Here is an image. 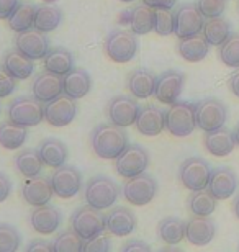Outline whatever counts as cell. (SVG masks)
<instances>
[{
  "mask_svg": "<svg viewBox=\"0 0 239 252\" xmlns=\"http://www.w3.org/2000/svg\"><path fill=\"white\" fill-rule=\"evenodd\" d=\"M90 144L97 158L105 160H115L128 148L130 139L125 128L113 123H102L95 126L90 136Z\"/></svg>",
  "mask_w": 239,
  "mask_h": 252,
  "instance_id": "cell-1",
  "label": "cell"
},
{
  "mask_svg": "<svg viewBox=\"0 0 239 252\" xmlns=\"http://www.w3.org/2000/svg\"><path fill=\"white\" fill-rule=\"evenodd\" d=\"M120 196V187L106 175H95L87 182L84 190L85 203L100 211L113 208Z\"/></svg>",
  "mask_w": 239,
  "mask_h": 252,
  "instance_id": "cell-2",
  "label": "cell"
},
{
  "mask_svg": "<svg viewBox=\"0 0 239 252\" xmlns=\"http://www.w3.org/2000/svg\"><path fill=\"white\" fill-rule=\"evenodd\" d=\"M103 51L110 61L116 64H126L136 56L138 51V38L128 30H113L105 39Z\"/></svg>",
  "mask_w": 239,
  "mask_h": 252,
  "instance_id": "cell-3",
  "label": "cell"
},
{
  "mask_svg": "<svg viewBox=\"0 0 239 252\" xmlns=\"http://www.w3.org/2000/svg\"><path fill=\"white\" fill-rule=\"evenodd\" d=\"M197 128L195 105L190 102H175L166 110V129L175 138H187Z\"/></svg>",
  "mask_w": 239,
  "mask_h": 252,
  "instance_id": "cell-4",
  "label": "cell"
},
{
  "mask_svg": "<svg viewBox=\"0 0 239 252\" xmlns=\"http://www.w3.org/2000/svg\"><path fill=\"white\" fill-rule=\"evenodd\" d=\"M70 229H72L74 233H77L84 241L92 239L95 236L103 234V231L106 229L105 215L102 213L100 210L92 208V206H89V205L80 206L72 215Z\"/></svg>",
  "mask_w": 239,
  "mask_h": 252,
  "instance_id": "cell-5",
  "label": "cell"
},
{
  "mask_svg": "<svg viewBox=\"0 0 239 252\" xmlns=\"http://www.w3.org/2000/svg\"><path fill=\"white\" fill-rule=\"evenodd\" d=\"M195 120L197 128H200L205 133L216 131L220 128H225L228 120V108L218 98H203L195 103Z\"/></svg>",
  "mask_w": 239,
  "mask_h": 252,
  "instance_id": "cell-6",
  "label": "cell"
},
{
  "mask_svg": "<svg viewBox=\"0 0 239 252\" xmlns=\"http://www.w3.org/2000/svg\"><path fill=\"white\" fill-rule=\"evenodd\" d=\"M8 120L23 128L38 126L44 120V103L34 97H18L8 105Z\"/></svg>",
  "mask_w": 239,
  "mask_h": 252,
  "instance_id": "cell-7",
  "label": "cell"
},
{
  "mask_svg": "<svg viewBox=\"0 0 239 252\" xmlns=\"http://www.w3.org/2000/svg\"><path fill=\"white\" fill-rule=\"evenodd\" d=\"M123 196L130 205L133 206H146L149 205L157 195V182L149 174H139L135 177L126 179L123 184Z\"/></svg>",
  "mask_w": 239,
  "mask_h": 252,
  "instance_id": "cell-8",
  "label": "cell"
},
{
  "mask_svg": "<svg viewBox=\"0 0 239 252\" xmlns=\"http://www.w3.org/2000/svg\"><path fill=\"white\" fill-rule=\"evenodd\" d=\"M210 175H211L210 164L203 158H198V156L185 159L180 164L179 169L180 182L190 191L205 190L208 187V182H210Z\"/></svg>",
  "mask_w": 239,
  "mask_h": 252,
  "instance_id": "cell-9",
  "label": "cell"
},
{
  "mask_svg": "<svg viewBox=\"0 0 239 252\" xmlns=\"http://www.w3.org/2000/svg\"><path fill=\"white\" fill-rule=\"evenodd\" d=\"M149 153L139 144H128L123 153L115 159V170L125 179L135 177L147 170L149 167Z\"/></svg>",
  "mask_w": 239,
  "mask_h": 252,
  "instance_id": "cell-10",
  "label": "cell"
},
{
  "mask_svg": "<svg viewBox=\"0 0 239 252\" xmlns=\"http://www.w3.org/2000/svg\"><path fill=\"white\" fill-rule=\"evenodd\" d=\"M77 117V100L61 94L51 102L44 103V120L54 128H63Z\"/></svg>",
  "mask_w": 239,
  "mask_h": 252,
  "instance_id": "cell-11",
  "label": "cell"
},
{
  "mask_svg": "<svg viewBox=\"0 0 239 252\" xmlns=\"http://www.w3.org/2000/svg\"><path fill=\"white\" fill-rule=\"evenodd\" d=\"M51 185L56 196L63 200L74 198L82 189V174L74 165H61L51 175Z\"/></svg>",
  "mask_w": 239,
  "mask_h": 252,
  "instance_id": "cell-12",
  "label": "cell"
},
{
  "mask_svg": "<svg viewBox=\"0 0 239 252\" xmlns=\"http://www.w3.org/2000/svg\"><path fill=\"white\" fill-rule=\"evenodd\" d=\"M185 85V74L179 70H166L157 75L154 97L162 105H172L179 102Z\"/></svg>",
  "mask_w": 239,
  "mask_h": 252,
  "instance_id": "cell-13",
  "label": "cell"
},
{
  "mask_svg": "<svg viewBox=\"0 0 239 252\" xmlns=\"http://www.w3.org/2000/svg\"><path fill=\"white\" fill-rule=\"evenodd\" d=\"M203 25H205V17L200 13L197 3H182L180 7L175 10L174 34L179 39L202 33Z\"/></svg>",
  "mask_w": 239,
  "mask_h": 252,
  "instance_id": "cell-14",
  "label": "cell"
},
{
  "mask_svg": "<svg viewBox=\"0 0 239 252\" xmlns=\"http://www.w3.org/2000/svg\"><path fill=\"white\" fill-rule=\"evenodd\" d=\"M15 48L25 56L38 61V59H44V56L49 51V39L43 32L36 28H30L27 32H20L15 36Z\"/></svg>",
  "mask_w": 239,
  "mask_h": 252,
  "instance_id": "cell-15",
  "label": "cell"
},
{
  "mask_svg": "<svg viewBox=\"0 0 239 252\" xmlns=\"http://www.w3.org/2000/svg\"><path fill=\"white\" fill-rule=\"evenodd\" d=\"M139 103L136 102L135 97H126V95H118L113 97L108 102L106 107V117H108L110 123H113L121 128L135 125L136 117L139 113Z\"/></svg>",
  "mask_w": 239,
  "mask_h": 252,
  "instance_id": "cell-16",
  "label": "cell"
},
{
  "mask_svg": "<svg viewBox=\"0 0 239 252\" xmlns=\"http://www.w3.org/2000/svg\"><path fill=\"white\" fill-rule=\"evenodd\" d=\"M54 191L51 185V179L36 175V177H30L22 184V196L30 206L38 208V206L49 205L53 198Z\"/></svg>",
  "mask_w": 239,
  "mask_h": 252,
  "instance_id": "cell-17",
  "label": "cell"
},
{
  "mask_svg": "<svg viewBox=\"0 0 239 252\" xmlns=\"http://www.w3.org/2000/svg\"><path fill=\"white\" fill-rule=\"evenodd\" d=\"M135 126L138 129V133L143 136L152 138V136L161 134L166 129V112L152 103L144 105V107L139 108Z\"/></svg>",
  "mask_w": 239,
  "mask_h": 252,
  "instance_id": "cell-18",
  "label": "cell"
},
{
  "mask_svg": "<svg viewBox=\"0 0 239 252\" xmlns=\"http://www.w3.org/2000/svg\"><path fill=\"white\" fill-rule=\"evenodd\" d=\"M206 189L218 201L231 198L238 190V177L235 170L230 167H216L211 170Z\"/></svg>",
  "mask_w": 239,
  "mask_h": 252,
  "instance_id": "cell-19",
  "label": "cell"
},
{
  "mask_svg": "<svg viewBox=\"0 0 239 252\" xmlns=\"http://www.w3.org/2000/svg\"><path fill=\"white\" fill-rule=\"evenodd\" d=\"M216 234V226L210 216H192L185 223V239L192 246H208Z\"/></svg>",
  "mask_w": 239,
  "mask_h": 252,
  "instance_id": "cell-20",
  "label": "cell"
},
{
  "mask_svg": "<svg viewBox=\"0 0 239 252\" xmlns=\"http://www.w3.org/2000/svg\"><path fill=\"white\" fill-rule=\"evenodd\" d=\"M105 220H106V231H110V234L116 236V238H126L136 228V216L126 206L110 208L108 213L105 215Z\"/></svg>",
  "mask_w": 239,
  "mask_h": 252,
  "instance_id": "cell-21",
  "label": "cell"
},
{
  "mask_svg": "<svg viewBox=\"0 0 239 252\" xmlns=\"http://www.w3.org/2000/svg\"><path fill=\"white\" fill-rule=\"evenodd\" d=\"M61 221H63V218H61L59 210L54 208L53 205L38 206L30 215V224H32V228L38 234L43 236H49L56 233L61 228Z\"/></svg>",
  "mask_w": 239,
  "mask_h": 252,
  "instance_id": "cell-22",
  "label": "cell"
},
{
  "mask_svg": "<svg viewBox=\"0 0 239 252\" xmlns=\"http://www.w3.org/2000/svg\"><path fill=\"white\" fill-rule=\"evenodd\" d=\"M33 97L39 100V102L46 103L59 97L63 94V77L56 74H51L48 70L39 72L36 77L33 79L32 84Z\"/></svg>",
  "mask_w": 239,
  "mask_h": 252,
  "instance_id": "cell-23",
  "label": "cell"
},
{
  "mask_svg": "<svg viewBox=\"0 0 239 252\" xmlns=\"http://www.w3.org/2000/svg\"><path fill=\"white\" fill-rule=\"evenodd\" d=\"M156 80V74L149 69H135L126 77V89L135 98L146 100L154 95Z\"/></svg>",
  "mask_w": 239,
  "mask_h": 252,
  "instance_id": "cell-24",
  "label": "cell"
},
{
  "mask_svg": "<svg viewBox=\"0 0 239 252\" xmlns=\"http://www.w3.org/2000/svg\"><path fill=\"white\" fill-rule=\"evenodd\" d=\"M90 89H92V79L82 67H74L63 77V94L74 100L84 98Z\"/></svg>",
  "mask_w": 239,
  "mask_h": 252,
  "instance_id": "cell-25",
  "label": "cell"
},
{
  "mask_svg": "<svg viewBox=\"0 0 239 252\" xmlns=\"http://www.w3.org/2000/svg\"><path fill=\"white\" fill-rule=\"evenodd\" d=\"M203 146H205V149L211 156H216V158H225V156L233 153L236 143H235V136H233V133L230 129L220 128L216 131L205 133V138H203Z\"/></svg>",
  "mask_w": 239,
  "mask_h": 252,
  "instance_id": "cell-26",
  "label": "cell"
},
{
  "mask_svg": "<svg viewBox=\"0 0 239 252\" xmlns=\"http://www.w3.org/2000/svg\"><path fill=\"white\" fill-rule=\"evenodd\" d=\"M2 65L17 80H25V79L32 77V74L34 72L33 59L27 58L23 53H20L17 48H12L5 53Z\"/></svg>",
  "mask_w": 239,
  "mask_h": 252,
  "instance_id": "cell-27",
  "label": "cell"
},
{
  "mask_svg": "<svg viewBox=\"0 0 239 252\" xmlns=\"http://www.w3.org/2000/svg\"><path fill=\"white\" fill-rule=\"evenodd\" d=\"M177 49H179V54L185 61L200 63L208 56V53H210V43L206 41L202 33H198V34H193V36L180 39Z\"/></svg>",
  "mask_w": 239,
  "mask_h": 252,
  "instance_id": "cell-28",
  "label": "cell"
},
{
  "mask_svg": "<svg viewBox=\"0 0 239 252\" xmlns=\"http://www.w3.org/2000/svg\"><path fill=\"white\" fill-rule=\"evenodd\" d=\"M39 156H41L44 165L51 169H59L61 165L66 164L68 160V146H66L61 139L48 138L39 144Z\"/></svg>",
  "mask_w": 239,
  "mask_h": 252,
  "instance_id": "cell-29",
  "label": "cell"
},
{
  "mask_svg": "<svg viewBox=\"0 0 239 252\" xmlns=\"http://www.w3.org/2000/svg\"><path fill=\"white\" fill-rule=\"evenodd\" d=\"M128 23L130 30L136 36H144L154 32V8L147 7V5L141 3L136 5L128 12Z\"/></svg>",
  "mask_w": 239,
  "mask_h": 252,
  "instance_id": "cell-30",
  "label": "cell"
},
{
  "mask_svg": "<svg viewBox=\"0 0 239 252\" xmlns=\"http://www.w3.org/2000/svg\"><path fill=\"white\" fill-rule=\"evenodd\" d=\"M43 64L44 70L64 77L66 74L74 69V56L72 53L64 48H51L43 59Z\"/></svg>",
  "mask_w": 239,
  "mask_h": 252,
  "instance_id": "cell-31",
  "label": "cell"
},
{
  "mask_svg": "<svg viewBox=\"0 0 239 252\" xmlns=\"http://www.w3.org/2000/svg\"><path fill=\"white\" fill-rule=\"evenodd\" d=\"M43 167H44V162H43L41 156H39L38 149H32V148L22 149L15 156V169H17L25 179L41 175Z\"/></svg>",
  "mask_w": 239,
  "mask_h": 252,
  "instance_id": "cell-32",
  "label": "cell"
},
{
  "mask_svg": "<svg viewBox=\"0 0 239 252\" xmlns=\"http://www.w3.org/2000/svg\"><path fill=\"white\" fill-rule=\"evenodd\" d=\"M202 34L210 43V46L220 48L228 38L231 36V23L223 17L206 18L202 28Z\"/></svg>",
  "mask_w": 239,
  "mask_h": 252,
  "instance_id": "cell-33",
  "label": "cell"
},
{
  "mask_svg": "<svg viewBox=\"0 0 239 252\" xmlns=\"http://www.w3.org/2000/svg\"><path fill=\"white\" fill-rule=\"evenodd\" d=\"M157 236L167 246H177L185 239V221L177 216H167L157 224Z\"/></svg>",
  "mask_w": 239,
  "mask_h": 252,
  "instance_id": "cell-34",
  "label": "cell"
},
{
  "mask_svg": "<svg viewBox=\"0 0 239 252\" xmlns=\"http://www.w3.org/2000/svg\"><path fill=\"white\" fill-rule=\"evenodd\" d=\"M28 138L27 128L20 126L13 122H3L0 123V146L3 149L15 151L20 149L25 144V141Z\"/></svg>",
  "mask_w": 239,
  "mask_h": 252,
  "instance_id": "cell-35",
  "label": "cell"
},
{
  "mask_svg": "<svg viewBox=\"0 0 239 252\" xmlns=\"http://www.w3.org/2000/svg\"><path fill=\"white\" fill-rule=\"evenodd\" d=\"M36 10L38 7L33 3H20L17 10L7 18L10 30L15 33H20V32H27V30L33 28Z\"/></svg>",
  "mask_w": 239,
  "mask_h": 252,
  "instance_id": "cell-36",
  "label": "cell"
},
{
  "mask_svg": "<svg viewBox=\"0 0 239 252\" xmlns=\"http://www.w3.org/2000/svg\"><path fill=\"white\" fill-rule=\"evenodd\" d=\"M187 205H189V210L193 216H210L215 213L218 200L208 191V189H205V190L192 191Z\"/></svg>",
  "mask_w": 239,
  "mask_h": 252,
  "instance_id": "cell-37",
  "label": "cell"
},
{
  "mask_svg": "<svg viewBox=\"0 0 239 252\" xmlns=\"http://www.w3.org/2000/svg\"><path fill=\"white\" fill-rule=\"evenodd\" d=\"M61 20H63L61 8L54 7V5H43V7H38L36 10L33 28H36L43 33H49L59 27Z\"/></svg>",
  "mask_w": 239,
  "mask_h": 252,
  "instance_id": "cell-38",
  "label": "cell"
},
{
  "mask_svg": "<svg viewBox=\"0 0 239 252\" xmlns=\"http://www.w3.org/2000/svg\"><path fill=\"white\" fill-rule=\"evenodd\" d=\"M54 252H82L84 239L72 229H66L53 241Z\"/></svg>",
  "mask_w": 239,
  "mask_h": 252,
  "instance_id": "cell-39",
  "label": "cell"
},
{
  "mask_svg": "<svg viewBox=\"0 0 239 252\" xmlns=\"http://www.w3.org/2000/svg\"><path fill=\"white\" fill-rule=\"evenodd\" d=\"M221 63L231 69H239V34H231L220 46Z\"/></svg>",
  "mask_w": 239,
  "mask_h": 252,
  "instance_id": "cell-40",
  "label": "cell"
},
{
  "mask_svg": "<svg viewBox=\"0 0 239 252\" xmlns=\"http://www.w3.org/2000/svg\"><path fill=\"white\" fill-rule=\"evenodd\" d=\"M175 28V13L167 8L154 10V32L159 36H169L174 34Z\"/></svg>",
  "mask_w": 239,
  "mask_h": 252,
  "instance_id": "cell-41",
  "label": "cell"
},
{
  "mask_svg": "<svg viewBox=\"0 0 239 252\" xmlns=\"http://www.w3.org/2000/svg\"><path fill=\"white\" fill-rule=\"evenodd\" d=\"M22 238L18 231L10 224L0 223V252H17Z\"/></svg>",
  "mask_w": 239,
  "mask_h": 252,
  "instance_id": "cell-42",
  "label": "cell"
},
{
  "mask_svg": "<svg viewBox=\"0 0 239 252\" xmlns=\"http://www.w3.org/2000/svg\"><path fill=\"white\" fill-rule=\"evenodd\" d=\"M197 7L205 18L221 17L226 10V0H197Z\"/></svg>",
  "mask_w": 239,
  "mask_h": 252,
  "instance_id": "cell-43",
  "label": "cell"
},
{
  "mask_svg": "<svg viewBox=\"0 0 239 252\" xmlns=\"http://www.w3.org/2000/svg\"><path fill=\"white\" fill-rule=\"evenodd\" d=\"M17 89V79L8 72L3 65H0V98L10 97Z\"/></svg>",
  "mask_w": 239,
  "mask_h": 252,
  "instance_id": "cell-44",
  "label": "cell"
},
{
  "mask_svg": "<svg viewBox=\"0 0 239 252\" xmlns=\"http://www.w3.org/2000/svg\"><path fill=\"white\" fill-rule=\"evenodd\" d=\"M111 241L108 236H95L92 239L84 241V249L82 252H110Z\"/></svg>",
  "mask_w": 239,
  "mask_h": 252,
  "instance_id": "cell-45",
  "label": "cell"
},
{
  "mask_svg": "<svg viewBox=\"0 0 239 252\" xmlns=\"http://www.w3.org/2000/svg\"><path fill=\"white\" fill-rule=\"evenodd\" d=\"M121 252H152V249L149 244L144 243V241L130 239L121 246Z\"/></svg>",
  "mask_w": 239,
  "mask_h": 252,
  "instance_id": "cell-46",
  "label": "cell"
},
{
  "mask_svg": "<svg viewBox=\"0 0 239 252\" xmlns=\"http://www.w3.org/2000/svg\"><path fill=\"white\" fill-rule=\"evenodd\" d=\"M25 252H54V249H53V244H51L49 241L34 239L27 246V248H25Z\"/></svg>",
  "mask_w": 239,
  "mask_h": 252,
  "instance_id": "cell-47",
  "label": "cell"
},
{
  "mask_svg": "<svg viewBox=\"0 0 239 252\" xmlns=\"http://www.w3.org/2000/svg\"><path fill=\"white\" fill-rule=\"evenodd\" d=\"M20 5V0H0V20H7Z\"/></svg>",
  "mask_w": 239,
  "mask_h": 252,
  "instance_id": "cell-48",
  "label": "cell"
},
{
  "mask_svg": "<svg viewBox=\"0 0 239 252\" xmlns=\"http://www.w3.org/2000/svg\"><path fill=\"white\" fill-rule=\"evenodd\" d=\"M10 191H12V182L3 172H0V203H3L8 198Z\"/></svg>",
  "mask_w": 239,
  "mask_h": 252,
  "instance_id": "cell-49",
  "label": "cell"
},
{
  "mask_svg": "<svg viewBox=\"0 0 239 252\" xmlns=\"http://www.w3.org/2000/svg\"><path fill=\"white\" fill-rule=\"evenodd\" d=\"M143 3L147 5L151 8H167V10H172L175 7L177 0H143Z\"/></svg>",
  "mask_w": 239,
  "mask_h": 252,
  "instance_id": "cell-50",
  "label": "cell"
},
{
  "mask_svg": "<svg viewBox=\"0 0 239 252\" xmlns=\"http://www.w3.org/2000/svg\"><path fill=\"white\" fill-rule=\"evenodd\" d=\"M230 90L239 98V70H236V72L231 74V77H230Z\"/></svg>",
  "mask_w": 239,
  "mask_h": 252,
  "instance_id": "cell-51",
  "label": "cell"
},
{
  "mask_svg": "<svg viewBox=\"0 0 239 252\" xmlns=\"http://www.w3.org/2000/svg\"><path fill=\"white\" fill-rule=\"evenodd\" d=\"M157 252H184V251L179 249V248H175V246H167V248H162Z\"/></svg>",
  "mask_w": 239,
  "mask_h": 252,
  "instance_id": "cell-52",
  "label": "cell"
},
{
  "mask_svg": "<svg viewBox=\"0 0 239 252\" xmlns=\"http://www.w3.org/2000/svg\"><path fill=\"white\" fill-rule=\"evenodd\" d=\"M233 211H235L236 218L239 220V195L235 198V201H233Z\"/></svg>",
  "mask_w": 239,
  "mask_h": 252,
  "instance_id": "cell-53",
  "label": "cell"
},
{
  "mask_svg": "<svg viewBox=\"0 0 239 252\" xmlns=\"http://www.w3.org/2000/svg\"><path fill=\"white\" fill-rule=\"evenodd\" d=\"M233 136H235V143H236V146H239V123L236 125L235 131H233Z\"/></svg>",
  "mask_w": 239,
  "mask_h": 252,
  "instance_id": "cell-54",
  "label": "cell"
},
{
  "mask_svg": "<svg viewBox=\"0 0 239 252\" xmlns=\"http://www.w3.org/2000/svg\"><path fill=\"white\" fill-rule=\"evenodd\" d=\"M120 2H123V3H131V2H135V0H120Z\"/></svg>",
  "mask_w": 239,
  "mask_h": 252,
  "instance_id": "cell-55",
  "label": "cell"
},
{
  "mask_svg": "<svg viewBox=\"0 0 239 252\" xmlns=\"http://www.w3.org/2000/svg\"><path fill=\"white\" fill-rule=\"evenodd\" d=\"M238 8H239V5H238Z\"/></svg>",
  "mask_w": 239,
  "mask_h": 252,
  "instance_id": "cell-56",
  "label": "cell"
}]
</instances>
